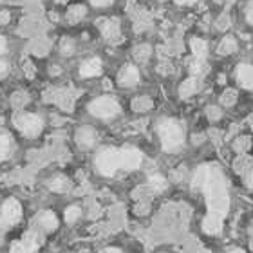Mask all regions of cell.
I'll list each match as a JSON object with an SVG mask.
<instances>
[{
	"mask_svg": "<svg viewBox=\"0 0 253 253\" xmlns=\"http://www.w3.org/2000/svg\"><path fill=\"white\" fill-rule=\"evenodd\" d=\"M76 141H78V145L82 148H90L96 141V132L90 126H84L76 134Z\"/></svg>",
	"mask_w": 253,
	"mask_h": 253,
	"instance_id": "13",
	"label": "cell"
},
{
	"mask_svg": "<svg viewBox=\"0 0 253 253\" xmlns=\"http://www.w3.org/2000/svg\"><path fill=\"white\" fill-rule=\"evenodd\" d=\"M96 169L101 175L112 177L122 169V152L118 148H105L96 158Z\"/></svg>",
	"mask_w": 253,
	"mask_h": 253,
	"instance_id": "3",
	"label": "cell"
},
{
	"mask_svg": "<svg viewBox=\"0 0 253 253\" xmlns=\"http://www.w3.org/2000/svg\"><path fill=\"white\" fill-rule=\"evenodd\" d=\"M101 73V60L100 58H90L80 65V74L84 78H92Z\"/></svg>",
	"mask_w": 253,
	"mask_h": 253,
	"instance_id": "12",
	"label": "cell"
},
{
	"mask_svg": "<svg viewBox=\"0 0 253 253\" xmlns=\"http://www.w3.org/2000/svg\"><path fill=\"white\" fill-rule=\"evenodd\" d=\"M248 186H250V190H253V172L248 175Z\"/></svg>",
	"mask_w": 253,
	"mask_h": 253,
	"instance_id": "30",
	"label": "cell"
},
{
	"mask_svg": "<svg viewBox=\"0 0 253 253\" xmlns=\"http://www.w3.org/2000/svg\"><path fill=\"white\" fill-rule=\"evenodd\" d=\"M20 215H22L20 203L15 199L5 201L4 206H2V210H0V228L4 230L5 226L16 224V222L20 221Z\"/></svg>",
	"mask_w": 253,
	"mask_h": 253,
	"instance_id": "6",
	"label": "cell"
},
{
	"mask_svg": "<svg viewBox=\"0 0 253 253\" xmlns=\"http://www.w3.org/2000/svg\"><path fill=\"white\" fill-rule=\"evenodd\" d=\"M158 132H159L161 145H163V148L167 152L179 150L183 141H185V134L181 130L179 123H175L174 120H165V122L159 123Z\"/></svg>",
	"mask_w": 253,
	"mask_h": 253,
	"instance_id": "2",
	"label": "cell"
},
{
	"mask_svg": "<svg viewBox=\"0 0 253 253\" xmlns=\"http://www.w3.org/2000/svg\"><path fill=\"white\" fill-rule=\"evenodd\" d=\"M56 2H65V0H56Z\"/></svg>",
	"mask_w": 253,
	"mask_h": 253,
	"instance_id": "33",
	"label": "cell"
},
{
	"mask_svg": "<svg viewBox=\"0 0 253 253\" xmlns=\"http://www.w3.org/2000/svg\"><path fill=\"white\" fill-rule=\"evenodd\" d=\"M105 253H123L122 250H118V248H107Z\"/></svg>",
	"mask_w": 253,
	"mask_h": 253,
	"instance_id": "29",
	"label": "cell"
},
{
	"mask_svg": "<svg viewBox=\"0 0 253 253\" xmlns=\"http://www.w3.org/2000/svg\"><path fill=\"white\" fill-rule=\"evenodd\" d=\"M85 13H87V11H85L84 5H73V7L67 11V22L76 24V22H80L82 18H84Z\"/></svg>",
	"mask_w": 253,
	"mask_h": 253,
	"instance_id": "17",
	"label": "cell"
},
{
	"mask_svg": "<svg viewBox=\"0 0 253 253\" xmlns=\"http://www.w3.org/2000/svg\"><path fill=\"white\" fill-rule=\"evenodd\" d=\"M15 126L27 137H37L43 128L42 118L37 114H18L15 118Z\"/></svg>",
	"mask_w": 253,
	"mask_h": 253,
	"instance_id": "5",
	"label": "cell"
},
{
	"mask_svg": "<svg viewBox=\"0 0 253 253\" xmlns=\"http://www.w3.org/2000/svg\"><path fill=\"white\" fill-rule=\"evenodd\" d=\"M246 20H248L250 24H253V0L246 5Z\"/></svg>",
	"mask_w": 253,
	"mask_h": 253,
	"instance_id": "25",
	"label": "cell"
},
{
	"mask_svg": "<svg viewBox=\"0 0 253 253\" xmlns=\"http://www.w3.org/2000/svg\"><path fill=\"white\" fill-rule=\"evenodd\" d=\"M122 152V169L125 170H136L139 165H141V152L136 150V148L132 147H126V148H122L120 150Z\"/></svg>",
	"mask_w": 253,
	"mask_h": 253,
	"instance_id": "8",
	"label": "cell"
},
{
	"mask_svg": "<svg viewBox=\"0 0 253 253\" xmlns=\"http://www.w3.org/2000/svg\"><path fill=\"white\" fill-rule=\"evenodd\" d=\"M194 183L197 188L205 192L206 203H208V215L203 222V228L206 233L217 235L221 232L222 221H224L228 206H230L224 175L217 167H203L195 174Z\"/></svg>",
	"mask_w": 253,
	"mask_h": 253,
	"instance_id": "1",
	"label": "cell"
},
{
	"mask_svg": "<svg viewBox=\"0 0 253 253\" xmlns=\"http://www.w3.org/2000/svg\"><path fill=\"white\" fill-rule=\"evenodd\" d=\"M114 0H90V4L94 5V7H107V5H111Z\"/></svg>",
	"mask_w": 253,
	"mask_h": 253,
	"instance_id": "24",
	"label": "cell"
},
{
	"mask_svg": "<svg viewBox=\"0 0 253 253\" xmlns=\"http://www.w3.org/2000/svg\"><path fill=\"white\" fill-rule=\"evenodd\" d=\"M237 82L243 85L244 89L253 90V65L243 63L237 67Z\"/></svg>",
	"mask_w": 253,
	"mask_h": 253,
	"instance_id": "11",
	"label": "cell"
},
{
	"mask_svg": "<svg viewBox=\"0 0 253 253\" xmlns=\"http://www.w3.org/2000/svg\"><path fill=\"white\" fill-rule=\"evenodd\" d=\"M219 51H221V53H232V51H235V42H233V38H224Z\"/></svg>",
	"mask_w": 253,
	"mask_h": 253,
	"instance_id": "23",
	"label": "cell"
},
{
	"mask_svg": "<svg viewBox=\"0 0 253 253\" xmlns=\"http://www.w3.org/2000/svg\"><path fill=\"white\" fill-rule=\"evenodd\" d=\"M252 243H253V228H252Z\"/></svg>",
	"mask_w": 253,
	"mask_h": 253,
	"instance_id": "32",
	"label": "cell"
},
{
	"mask_svg": "<svg viewBox=\"0 0 253 253\" xmlns=\"http://www.w3.org/2000/svg\"><path fill=\"white\" fill-rule=\"evenodd\" d=\"M195 90H197V84H195L194 78H190V80H186V82H183L179 92H181V96H183V98H188V96L194 94Z\"/></svg>",
	"mask_w": 253,
	"mask_h": 253,
	"instance_id": "18",
	"label": "cell"
},
{
	"mask_svg": "<svg viewBox=\"0 0 253 253\" xmlns=\"http://www.w3.org/2000/svg\"><path fill=\"white\" fill-rule=\"evenodd\" d=\"M89 111L92 116L101 118V120H109V118H114L120 114V103L114 98H111V96H103V98H98V100L90 103Z\"/></svg>",
	"mask_w": 253,
	"mask_h": 253,
	"instance_id": "4",
	"label": "cell"
},
{
	"mask_svg": "<svg viewBox=\"0 0 253 253\" xmlns=\"http://www.w3.org/2000/svg\"><path fill=\"white\" fill-rule=\"evenodd\" d=\"M40 244H42V239L37 232H27L20 241H16L11 246V253H37Z\"/></svg>",
	"mask_w": 253,
	"mask_h": 253,
	"instance_id": "7",
	"label": "cell"
},
{
	"mask_svg": "<svg viewBox=\"0 0 253 253\" xmlns=\"http://www.w3.org/2000/svg\"><path fill=\"white\" fill-rule=\"evenodd\" d=\"M5 71H7V65H5L4 62H0V76H4Z\"/></svg>",
	"mask_w": 253,
	"mask_h": 253,
	"instance_id": "28",
	"label": "cell"
},
{
	"mask_svg": "<svg viewBox=\"0 0 253 253\" xmlns=\"http://www.w3.org/2000/svg\"><path fill=\"white\" fill-rule=\"evenodd\" d=\"M80 215H82V210H80V206H71L65 210V221L67 222H74L78 221Z\"/></svg>",
	"mask_w": 253,
	"mask_h": 253,
	"instance_id": "21",
	"label": "cell"
},
{
	"mask_svg": "<svg viewBox=\"0 0 253 253\" xmlns=\"http://www.w3.org/2000/svg\"><path fill=\"white\" fill-rule=\"evenodd\" d=\"M100 31L109 42H116V38H120V26L116 20H111V18H101Z\"/></svg>",
	"mask_w": 253,
	"mask_h": 253,
	"instance_id": "10",
	"label": "cell"
},
{
	"mask_svg": "<svg viewBox=\"0 0 253 253\" xmlns=\"http://www.w3.org/2000/svg\"><path fill=\"white\" fill-rule=\"evenodd\" d=\"M9 148H11V143H9V137L7 136H0V163L7 158V154H9Z\"/></svg>",
	"mask_w": 253,
	"mask_h": 253,
	"instance_id": "20",
	"label": "cell"
},
{
	"mask_svg": "<svg viewBox=\"0 0 253 253\" xmlns=\"http://www.w3.org/2000/svg\"><path fill=\"white\" fill-rule=\"evenodd\" d=\"M150 186H152L156 192H163L165 188H167V179H165L163 175H159V174H154L150 175Z\"/></svg>",
	"mask_w": 253,
	"mask_h": 253,
	"instance_id": "19",
	"label": "cell"
},
{
	"mask_svg": "<svg viewBox=\"0 0 253 253\" xmlns=\"http://www.w3.org/2000/svg\"><path fill=\"white\" fill-rule=\"evenodd\" d=\"M190 47H192V53H194L195 58L203 60L208 53V45H206L205 40H201V38H194L192 43H190Z\"/></svg>",
	"mask_w": 253,
	"mask_h": 253,
	"instance_id": "15",
	"label": "cell"
},
{
	"mask_svg": "<svg viewBox=\"0 0 253 253\" xmlns=\"http://www.w3.org/2000/svg\"><path fill=\"white\" fill-rule=\"evenodd\" d=\"M38 224L45 230V232H53V230H56L58 228V219H56V215H54L53 211H40V215H38Z\"/></svg>",
	"mask_w": 253,
	"mask_h": 253,
	"instance_id": "14",
	"label": "cell"
},
{
	"mask_svg": "<svg viewBox=\"0 0 253 253\" xmlns=\"http://www.w3.org/2000/svg\"><path fill=\"white\" fill-rule=\"evenodd\" d=\"M177 4H181V5H188V4H194V2H197V0H175Z\"/></svg>",
	"mask_w": 253,
	"mask_h": 253,
	"instance_id": "27",
	"label": "cell"
},
{
	"mask_svg": "<svg viewBox=\"0 0 253 253\" xmlns=\"http://www.w3.org/2000/svg\"><path fill=\"white\" fill-rule=\"evenodd\" d=\"M118 82L122 87H134L139 82V71L134 65H125L118 74Z\"/></svg>",
	"mask_w": 253,
	"mask_h": 253,
	"instance_id": "9",
	"label": "cell"
},
{
	"mask_svg": "<svg viewBox=\"0 0 253 253\" xmlns=\"http://www.w3.org/2000/svg\"><path fill=\"white\" fill-rule=\"evenodd\" d=\"M190 71H192V74H203L206 71V65L203 60L199 58H195L194 62L190 63Z\"/></svg>",
	"mask_w": 253,
	"mask_h": 253,
	"instance_id": "22",
	"label": "cell"
},
{
	"mask_svg": "<svg viewBox=\"0 0 253 253\" xmlns=\"http://www.w3.org/2000/svg\"><path fill=\"white\" fill-rule=\"evenodd\" d=\"M232 253H244V252H243V250H233Z\"/></svg>",
	"mask_w": 253,
	"mask_h": 253,
	"instance_id": "31",
	"label": "cell"
},
{
	"mask_svg": "<svg viewBox=\"0 0 253 253\" xmlns=\"http://www.w3.org/2000/svg\"><path fill=\"white\" fill-rule=\"evenodd\" d=\"M49 188L54 190V192H67L71 188V183H69L67 177L56 175V177H53V179L49 181Z\"/></svg>",
	"mask_w": 253,
	"mask_h": 253,
	"instance_id": "16",
	"label": "cell"
},
{
	"mask_svg": "<svg viewBox=\"0 0 253 253\" xmlns=\"http://www.w3.org/2000/svg\"><path fill=\"white\" fill-rule=\"evenodd\" d=\"M5 49H7V42H5V38L0 35V54L5 53Z\"/></svg>",
	"mask_w": 253,
	"mask_h": 253,
	"instance_id": "26",
	"label": "cell"
}]
</instances>
